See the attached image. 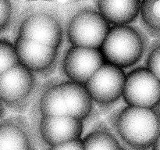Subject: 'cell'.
<instances>
[{"label": "cell", "instance_id": "cell-1", "mask_svg": "<svg viewBox=\"0 0 160 150\" xmlns=\"http://www.w3.org/2000/svg\"><path fill=\"white\" fill-rule=\"evenodd\" d=\"M106 123L129 150H148L159 138V108L120 107L108 114Z\"/></svg>", "mask_w": 160, "mask_h": 150}, {"label": "cell", "instance_id": "cell-2", "mask_svg": "<svg viewBox=\"0 0 160 150\" xmlns=\"http://www.w3.org/2000/svg\"><path fill=\"white\" fill-rule=\"evenodd\" d=\"M16 37L30 39L61 52L66 39L65 23L56 6H22L13 27Z\"/></svg>", "mask_w": 160, "mask_h": 150}, {"label": "cell", "instance_id": "cell-3", "mask_svg": "<svg viewBox=\"0 0 160 150\" xmlns=\"http://www.w3.org/2000/svg\"><path fill=\"white\" fill-rule=\"evenodd\" d=\"M148 44V35L138 27L111 26L99 50L105 62L123 70L142 59Z\"/></svg>", "mask_w": 160, "mask_h": 150}, {"label": "cell", "instance_id": "cell-4", "mask_svg": "<svg viewBox=\"0 0 160 150\" xmlns=\"http://www.w3.org/2000/svg\"><path fill=\"white\" fill-rule=\"evenodd\" d=\"M72 15L65 22V34L70 46L99 49L110 25L96 8L85 4L71 6Z\"/></svg>", "mask_w": 160, "mask_h": 150}, {"label": "cell", "instance_id": "cell-5", "mask_svg": "<svg viewBox=\"0 0 160 150\" xmlns=\"http://www.w3.org/2000/svg\"><path fill=\"white\" fill-rule=\"evenodd\" d=\"M42 82L35 73L18 63L0 75V101L16 112L29 109Z\"/></svg>", "mask_w": 160, "mask_h": 150}, {"label": "cell", "instance_id": "cell-6", "mask_svg": "<svg viewBox=\"0 0 160 150\" xmlns=\"http://www.w3.org/2000/svg\"><path fill=\"white\" fill-rule=\"evenodd\" d=\"M29 122L34 135L46 146H56L81 138L84 124L67 115L40 117L33 102L30 106Z\"/></svg>", "mask_w": 160, "mask_h": 150}, {"label": "cell", "instance_id": "cell-7", "mask_svg": "<svg viewBox=\"0 0 160 150\" xmlns=\"http://www.w3.org/2000/svg\"><path fill=\"white\" fill-rule=\"evenodd\" d=\"M125 77L123 69L105 62L84 84L99 113L109 114L115 109L122 98Z\"/></svg>", "mask_w": 160, "mask_h": 150}, {"label": "cell", "instance_id": "cell-8", "mask_svg": "<svg viewBox=\"0 0 160 150\" xmlns=\"http://www.w3.org/2000/svg\"><path fill=\"white\" fill-rule=\"evenodd\" d=\"M13 45L19 63L40 78H49L60 62L61 52L45 44L16 37Z\"/></svg>", "mask_w": 160, "mask_h": 150}, {"label": "cell", "instance_id": "cell-9", "mask_svg": "<svg viewBox=\"0 0 160 150\" xmlns=\"http://www.w3.org/2000/svg\"><path fill=\"white\" fill-rule=\"evenodd\" d=\"M159 95V78L145 67H137L126 74L122 98L127 106L156 109Z\"/></svg>", "mask_w": 160, "mask_h": 150}, {"label": "cell", "instance_id": "cell-10", "mask_svg": "<svg viewBox=\"0 0 160 150\" xmlns=\"http://www.w3.org/2000/svg\"><path fill=\"white\" fill-rule=\"evenodd\" d=\"M105 62L99 49L70 46L61 54L59 63L66 79L84 85Z\"/></svg>", "mask_w": 160, "mask_h": 150}, {"label": "cell", "instance_id": "cell-11", "mask_svg": "<svg viewBox=\"0 0 160 150\" xmlns=\"http://www.w3.org/2000/svg\"><path fill=\"white\" fill-rule=\"evenodd\" d=\"M67 115L83 123L100 115L84 85L64 78L59 83Z\"/></svg>", "mask_w": 160, "mask_h": 150}, {"label": "cell", "instance_id": "cell-12", "mask_svg": "<svg viewBox=\"0 0 160 150\" xmlns=\"http://www.w3.org/2000/svg\"><path fill=\"white\" fill-rule=\"evenodd\" d=\"M34 145L48 147L36 138L29 120L26 117L16 115L0 121V150Z\"/></svg>", "mask_w": 160, "mask_h": 150}, {"label": "cell", "instance_id": "cell-13", "mask_svg": "<svg viewBox=\"0 0 160 150\" xmlns=\"http://www.w3.org/2000/svg\"><path fill=\"white\" fill-rule=\"evenodd\" d=\"M95 7L109 25H129L137 19L141 1H95Z\"/></svg>", "mask_w": 160, "mask_h": 150}, {"label": "cell", "instance_id": "cell-14", "mask_svg": "<svg viewBox=\"0 0 160 150\" xmlns=\"http://www.w3.org/2000/svg\"><path fill=\"white\" fill-rule=\"evenodd\" d=\"M81 139L84 150H117L123 147L107 123L99 120Z\"/></svg>", "mask_w": 160, "mask_h": 150}, {"label": "cell", "instance_id": "cell-15", "mask_svg": "<svg viewBox=\"0 0 160 150\" xmlns=\"http://www.w3.org/2000/svg\"><path fill=\"white\" fill-rule=\"evenodd\" d=\"M138 16L145 34L154 39L159 38L160 0L141 1Z\"/></svg>", "mask_w": 160, "mask_h": 150}, {"label": "cell", "instance_id": "cell-16", "mask_svg": "<svg viewBox=\"0 0 160 150\" xmlns=\"http://www.w3.org/2000/svg\"><path fill=\"white\" fill-rule=\"evenodd\" d=\"M20 4V2L0 0V33L7 31L11 26H15L22 9Z\"/></svg>", "mask_w": 160, "mask_h": 150}, {"label": "cell", "instance_id": "cell-17", "mask_svg": "<svg viewBox=\"0 0 160 150\" xmlns=\"http://www.w3.org/2000/svg\"><path fill=\"white\" fill-rule=\"evenodd\" d=\"M18 63L13 42L0 38V75Z\"/></svg>", "mask_w": 160, "mask_h": 150}, {"label": "cell", "instance_id": "cell-18", "mask_svg": "<svg viewBox=\"0 0 160 150\" xmlns=\"http://www.w3.org/2000/svg\"><path fill=\"white\" fill-rule=\"evenodd\" d=\"M159 38L153 39L149 42L145 52V68L159 78L160 73Z\"/></svg>", "mask_w": 160, "mask_h": 150}, {"label": "cell", "instance_id": "cell-19", "mask_svg": "<svg viewBox=\"0 0 160 150\" xmlns=\"http://www.w3.org/2000/svg\"><path fill=\"white\" fill-rule=\"evenodd\" d=\"M46 150H84V147L82 139L78 138L62 145L48 147Z\"/></svg>", "mask_w": 160, "mask_h": 150}, {"label": "cell", "instance_id": "cell-20", "mask_svg": "<svg viewBox=\"0 0 160 150\" xmlns=\"http://www.w3.org/2000/svg\"><path fill=\"white\" fill-rule=\"evenodd\" d=\"M48 147H42L40 145H34V146L25 147V148H13V149L9 150H46Z\"/></svg>", "mask_w": 160, "mask_h": 150}, {"label": "cell", "instance_id": "cell-21", "mask_svg": "<svg viewBox=\"0 0 160 150\" xmlns=\"http://www.w3.org/2000/svg\"><path fill=\"white\" fill-rule=\"evenodd\" d=\"M5 112H6V106L0 101V120L5 115Z\"/></svg>", "mask_w": 160, "mask_h": 150}, {"label": "cell", "instance_id": "cell-22", "mask_svg": "<svg viewBox=\"0 0 160 150\" xmlns=\"http://www.w3.org/2000/svg\"><path fill=\"white\" fill-rule=\"evenodd\" d=\"M151 150H159V138L154 142L152 147L150 148Z\"/></svg>", "mask_w": 160, "mask_h": 150}, {"label": "cell", "instance_id": "cell-23", "mask_svg": "<svg viewBox=\"0 0 160 150\" xmlns=\"http://www.w3.org/2000/svg\"><path fill=\"white\" fill-rule=\"evenodd\" d=\"M117 150H129V149H128V148H125V147H120V148H117Z\"/></svg>", "mask_w": 160, "mask_h": 150}]
</instances>
